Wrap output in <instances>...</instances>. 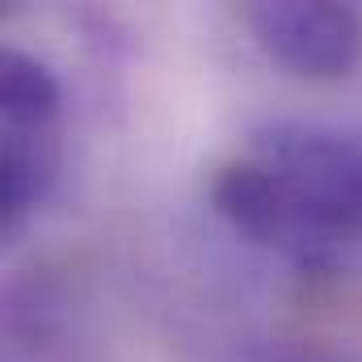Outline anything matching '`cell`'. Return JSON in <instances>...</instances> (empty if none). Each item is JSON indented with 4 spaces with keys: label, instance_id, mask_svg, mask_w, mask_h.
<instances>
[{
    "label": "cell",
    "instance_id": "7a4b0ae2",
    "mask_svg": "<svg viewBox=\"0 0 362 362\" xmlns=\"http://www.w3.org/2000/svg\"><path fill=\"white\" fill-rule=\"evenodd\" d=\"M64 165V89L30 51H0V232H17Z\"/></svg>",
    "mask_w": 362,
    "mask_h": 362
},
{
    "label": "cell",
    "instance_id": "3957f363",
    "mask_svg": "<svg viewBox=\"0 0 362 362\" xmlns=\"http://www.w3.org/2000/svg\"><path fill=\"white\" fill-rule=\"evenodd\" d=\"M245 25L278 68L303 81H341L362 55V21L333 0H253Z\"/></svg>",
    "mask_w": 362,
    "mask_h": 362
},
{
    "label": "cell",
    "instance_id": "6da1fadb",
    "mask_svg": "<svg viewBox=\"0 0 362 362\" xmlns=\"http://www.w3.org/2000/svg\"><path fill=\"white\" fill-rule=\"evenodd\" d=\"M215 215L303 274L362 253V135L320 122H270L211 177Z\"/></svg>",
    "mask_w": 362,
    "mask_h": 362
}]
</instances>
